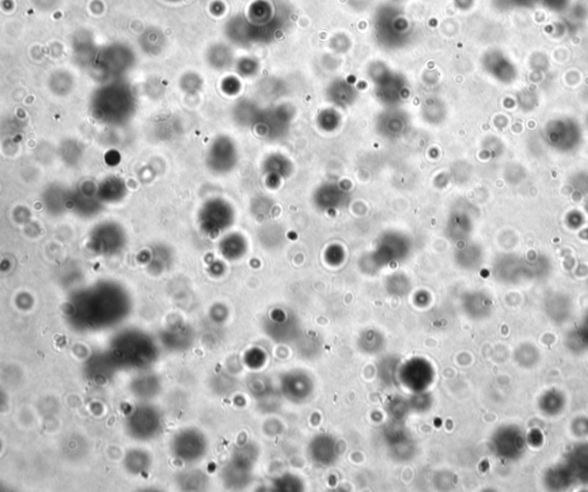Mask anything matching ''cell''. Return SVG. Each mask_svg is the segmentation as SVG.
I'll use <instances>...</instances> for the list:
<instances>
[{"label": "cell", "mask_w": 588, "mask_h": 492, "mask_svg": "<svg viewBox=\"0 0 588 492\" xmlns=\"http://www.w3.org/2000/svg\"><path fill=\"white\" fill-rule=\"evenodd\" d=\"M475 0H454L455 6L461 11H468L471 9Z\"/></svg>", "instance_id": "7"}, {"label": "cell", "mask_w": 588, "mask_h": 492, "mask_svg": "<svg viewBox=\"0 0 588 492\" xmlns=\"http://www.w3.org/2000/svg\"><path fill=\"white\" fill-rule=\"evenodd\" d=\"M376 84V96L387 107H395L406 97L407 83L405 78L393 72L382 62L373 63L369 72Z\"/></svg>", "instance_id": "2"}, {"label": "cell", "mask_w": 588, "mask_h": 492, "mask_svg": "<svg viewBox=\"0 0 588 492\" xmlns=\"http://www.w3.org/2000/svg\"><path fill=\"white\" fill-rule=\"evenodd\" d=\"M330 46L335 51L345 52L350 48L351 40L345 33H338L336 36L332 37Z\"/></svg>", "instance_id": "5"}, {"label": "cell", "mask_w": 588, "mask_h": 492, "mask_svg": "<svg viewBox=\"0 0 588 492\" xmlns=\"http://www.w3.org/2000/svg\"><path fill=\"white\" fill-rule=\"evenodd\" d=\"M514 3L515 6L526 7L535 3V0H511Z\"/></svg>", "instance_id": "9"}, {"label": "cell", "mask_w": 588, "mask_h": 492, "mask_svg": "<svg viewBox=\"0 0 588 492\" xmlns=\"http://www.w3.org/2000/svg\"><path fill=\"white\" fill-rule=\"evenodd\" d=\"M408 119L406 115L400 111H388L387 113L380 115V128L384 133L388 136H397L405 130Z\"/></svg>", "instance_id": "4"}, {"label": "cell", "mask_w": 588, "mask_h": 492, "mask_svg": "<svg viewBox=\"0 0 588 492\" xmlns=\"http://www.w3.org/2000/svg\"><path fill=\"white\" fill-rule=\"evenodd\" d=\"M328 102L339 107H347L353 104L356 98V89L352 84L345 80L332 82L326 89Z\"/></svg>", "instance_id": "3"}, {"label": "cell", "mask_w": 588, "mask_h": 492, "mask_svg": "<svg viewBox=\"0 0 588 492\" xmlns=\"http://www.w3.org/2000/svg\"><path fill=\"white\" fill-rule=\"evenodd\" d=\"M541 3H544L548 9L555 12H560L562 9H565L567 5V0H541Z\"/></svg>", "instance_id": "6"}, {"label": "cell", "mask_w": 588, "mask_h": 492, "mask_svg": "<svg viewBox=\"0 0 588 492\" xmlns=\"http://www.w3.org/2000/svg\"><path fill=\"white\" fill-rule=\"evenodd\" d=\"M351 5L354 9H363L365 11L369 5H370V0H348Z\"/></svg>", "instance_id": "8"}, {"label": "cell", "mask_w": 588, "mask_h": 492, "mask_svg": "<svg viewBox=\"0 0 588 492\" xmlns=\"http://www.w3.org/2000/svg\"><path fill=\"white\" fill-rule=\"evenodd\" d=\"M412 24L406 15L393 5L377 9L373 18V33L383 48L397 50L403 48L412 38Z\"/></svg>", "instance_id": "1"}, {"label": "cell", "mask_w": 588, "mask_h": 492, "mask_svg": "<svg viewBox=\"0 0 588 492\" xmlns=\"http://www.w3.org/2000/svg\"><path fill=\"white\" fill-rule=\"evenodd\" d=\"M407 0H390V3L392 4H402L406 3Z\"/></svg>", "instance_id": "10"}]
</instances>
